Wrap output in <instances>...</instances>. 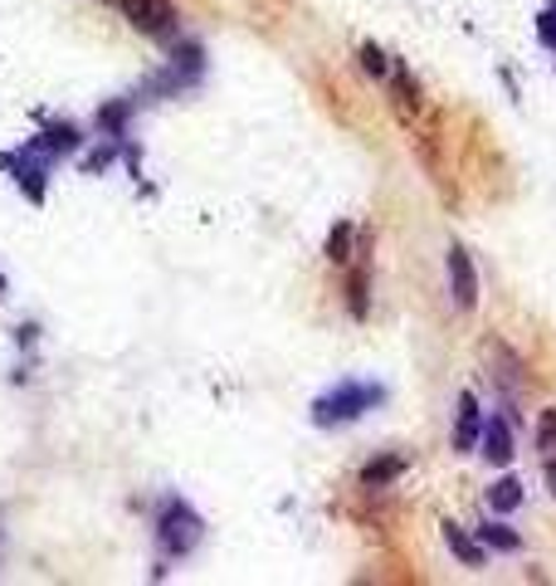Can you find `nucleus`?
<instances>
[{
  "mask_svg": "<svg viewBox=\"0 0 556 586\" xmlns=\"http://www.w3.org/2000/svg\"><path fill=\"white\" fill-rule=\"evenodd\" d=\"M401 459H381V465H367L361 469V484H367V489H381V484H391V479H401Z\"/></svg>",
  "mask_w": 556,
  "mask_h": 586,
  "instance_id": "obj_10",
  "label": "nucleus"
},
{
  "mask_svg": "<svg viewBox=\"0 0 556 586\" xmlns=\"http://www.w3.org/2000/svg\"><path fill=\"white\" fill-rule=\"evenodd\" d=\"M377 401H381V387H367V381H342L337 391L317 397L313 421L317 425H347V421H357L361 411H371Z\"/></svg>",
  "mask_w": 556,
  "mask_h": 586,
  "instance_id": "obj_1",
  "label": "nucleus"
},
{
  "mask_svg": "<svg viewBox=\"0 0 556 586\" xmlns=\"http://www.w3.org/2000/svg\"><path fill=\"white\" fill-rule=\"evenodd\" d=\"M547 489H552V499H556V459L547 465Z\"/></svg>",
  "mask_w": 556,
  "mask_h": 586,
  "instance_id": "obj_15",
  "label": "nucleus"
},
{
  "mask_svg": "<svg viewBox=\"0 0 556 586\" xmlns=\"http://www.w3.org/2000/svg\"><path fill=\"white\" fill-rule=\"evenodd\" d=\"M479 445H483L488 465H508V459H513V431H508V421H498V415H493V421L483 425Z\"/></svg>",
  "mask_w": 556,
  "mask_h": 586,
  "instance_id": "obj_5",
  "label": "nucleus"
},
{
  "mask_svg": "<svg viewBox=\"0 0 556 586\" xmlns=\"http://www.w3.org/2000/svg\"><path fill=\"white\" fill-rule=\"evenodd\" d=\"M537 449H542V455H556V411H542V425H537Z\"/></svg>",
  "mask_w": 556,
  "mask_h": 586,
  "instance_id": "obj_11",
  "label": "nucleus"
},
{
  "mask_svg": "<svg viewBox=\"0 0 556 586\" xmlns=\"http://www.w3.org/2000/svg\"><path fill=\"white\" fill-rule=\"evenodd\" d=\"M351 313L367 318V279H361V274H351Z\"/></svg>",
  "mask_w": 556,
  "mask_h": 586,
  "instance_id": "obj_13",
  "label": "nucleus"
},
{
  "mask_svg": "<svg viewBox=\"0 0 556 586\" xmlns=\"http://www.w3.org/2000/svg\"><path fill=\"white\" fill-rule=\"evenodd\" d=\"M479 543L493 547V552H517L522 538L513 533V528H503V523H483V528H479Z\"/></svg>",
  "mask_w": 556,
  "mask_h": 586,
  "instance_id": "obj_9",
  "label": "nucleus"
},
{
  "mask_svg": "<svg viewBox=\"0 0 556 586\" xmlns=\"http://www.w3.org/2000/svg\"><path fill=\"white\" fill-rule=\"evenodd\" d=\"M361 69H367V74H385V54L377 50V44H367V50H361Z\"/></svg>",
  "mask_w": 556,
  "mask_h": 586,
  "instance_id": "obj_14",
  "label": "nucleus"
},
{
  "mask_svg": "<svg viewBox=\"0 0 556 586\" xmlns=\"http://www.w3.org/2000/svg\"><path fill=\"white\" fill-rule=\"evenodd\" d=\"M522 503V484L517 479H498L493 489H488V509L493 513H513Z\"/></svg>",
  "mask_w": 556,
  "mask_h": 586,
  "instance_id": "obj_8",
  "label": "nucleus"
},
{
  "mask_svg": "<svg viewBox=\"0 0 556 586\" xmlns=\"http://www.w3.org/2000/svg\"><path fill=\"white\" fill-rule=\"evenodd\" d=\"M445 543H449V552L464 562V567H483V543L464 533L459 523H445Z\"/></svg>",
  "mask_w": 556,
  "mask_h": 586,
  "instance_id": "obj_7",
  "label": "nucleus"
},
{
  "mask_svg": "<svg viewBox=\"0 0 556 586\" xmlns=\"http://www.w3.org/2000/svg\"><path fill=\"white\" fill-rule=\"evenodd\" d=\"M122 15H128L132 30L152 40H172L176 35V6L172 0H122Z\"/></svg>",
  "mask_w": 556,
  "mask_h": 586,
  "instance_id": "obj_2",
  "label": "nucleus"
},
{
  "mask_svg": "<svg viewBox=\"0 0 556 586\" xmlns=\"http://www.w3.org/2000/svg\"><path fill=\"white\" fill-rule=\"evenodd\" d=\"M483 435V421H479V401H473V391H464L459 397V431H454V449H473Z\"/></svg>",
  "mask_w": 556,
  "mask_h": 586,
  "instance_id": "obj_6",
  "label": "nucleus"
},
{
  "mask_svg": "<svg viewBox=\"0 0 556 586\" xmlns=\"http://www.w3.org/2000/svg\"><path fill=\"white\" fill-rule=\"evenodd\" d=\"M449 293L459 308H473V303H479V274H473L469 250H459V245L449 250Z\"/></svg>",
  "mask_w": 556,
  "mask_h": 586,
  "instance_id": "obj_4",
  "label": "nucleus"
},
{
  "mask_svg": "<svg viewBox=\"0 0 556 586\" xmlns=\"http://www.w3.org/2000/svg\"><path fill=\"white\" fill-rule=\"evenodd\" d=\"M347 240H351V225H337L332 240H327V259H347Z\"/></svg>",
  "mask_w": 556,
  "mask_h": 586,
  "instance_id": "obj_12",
  "label": "nucleus"
},
{
  "mask_svg": "<svg viewBox=\"0 0 556 586\" xmlns=\"http://www.w3.org/2000/svg\"><path fill=\"white\" fill-rule=\"evenodd\" d=\"M200 538V518L186 509V503H166L162 513V547L166 552H190Z\"/></svg>",
  "mask_w": 556,
  "mask_h": 586,
  "instance_id": "obj_3",
  "label": "nucleus"
}]
</instances>
